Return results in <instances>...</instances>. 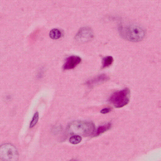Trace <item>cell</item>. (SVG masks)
<instances>
[{
	"label": "cell",
	"mask_w": 161,
	"mask_h": 161,
	"mask_svg": "<svg viewBox=\"0 0 161 161\" xmlns=\"http://www.w3.org/2000/svg\"><path fill=\"white\" fill-rule=\"evenodd\" d=\"M108 76L105 74H101L97 77L89 80L86 84L89 86L94 87L98 85L107 82L109 80Z\"/></svg>",
	"instance_id": "7"
},
{
	"label": "cell",
	"mask_w": 161,
	"mask_h": 161,
	"mask_svg": "<svg viewBox=\"0 0 161 161\" xmlns=\"http://www.w3.org/2000/svg\"><path fill=\"white\" fill-rule=\"evenodd\" d=\"M82 138L79 135H75L71 137L69 139L70 142L74 145L77 144L81 141Z\"/></svg>",
	"instance_id": "11"
},
{
	"label": "cell",
	"mask_w": 161,
	"mask_h": 161,
	"mask_svg": "<svg viewBox=\"0 0 161 161\" xmlns=\"http://www.w3.org/2000/svg\"><path fill=\"white\" fill-rule=\"evenodd\" d=\"M111 111V108H106L102 109L100 111V113L103 114H105L109 113Z\"/></svg>",
	"instance_id": "13"
},
{
	"label": "cell",
	"mask_w": 161,
	"mask_h": 161,
	"mask_svg": "<svg viewBox=\"0 0 161 161\" xmlns=\"http://www.w3.org/2000/svg\"><path fill=\"white\" fill-rule=\"evenodd\" d=\"M62 35V33L60 30L54 28L50 32L49 36L51 39L57 40L60 39Z\"/></svg>",
	"instance_id": "9"
},
{
	"label": "cell",
	"mask_w": 161,
	"mask_h": 161,
	"mask_svg": "<svg viewBox=\"0 0 161 161\" xmlns=\"http://www.w3.org/2000/svg\"><path fill=\"white\" fill-rule=\"evenodd\" d=\"M82 59L80 57L71 56L67 58L63 66V69L69 70L73 69L81 62Z\"/></svg>",
	"instance_id": "6"
},
{
	"label": "cell",
	"mask_w": 161,
	"mask_h": 161,
	"mask_svg": "<svg viewBox=\"0 0 161 161\" xmlns=\"http://www.w3.org/2000/svg\"><path fill=\"white\" fill-rule=\"evenodd\" d=\"M94 37L92 28L88 27H84L79 29L75 38L79 43H84L91 41Z\"/></svg>",
	"instance_id": "4"
},
{
	"label": "cell",
	"mask_w": 161,
	"mask_h": 161,
	"mask_svg": "<svg viewBox=\"0 0 161 161\" xmlns=\"http://www.w3.org/2000/svg\"><path fill=\"white\" fill-rule=\"evenodd\" d=\"M113 61V58L112 56H108L103 58L102 60V68H105L111 66Z\"/></svg>",
	"instance_id": "10"
},
{
	"label": "cell",
	"mask_w": 161,
	"mask_h": 161,
	"mask_svg": "<svg viewBox=\"0 0 161 161\" xmlns=\"http://www.w3.org/2000/svg\"><path fill=\"white\" fill-rule=\"evenodd\" d=\"M130 96V90L129 88H126L114 93L110 97L109 101L115 107L120 108L129 103Z\"/></svg>",
	"instance_id": "2"
},
{
	"label": "cell",
	"mask_w": 161,
	"mask_h": 161,
	"mask_svg": "<svg viewBox=\"0 0 161 161\" xmlns=\"http://www.w3.org/2000/svg\"><path fill=\"white\" fill-rule=\"evenodd\" d=\"M111 127L112 124L111 123H108L99 126L97 131L95 134L96 136H98L100 134L106 132L111 129Z\"/></svg>",
	"instance_id": "8"
},
{
	"label": "cell",
	"mask_w": 161,
	"mask_h": 161,
	"mask_svg": "<svg viewBox=\"0 0 161 161\" xmlns=\"http://www.w3.org/2000/svg\"><path fill=\"white\" fill-rule=\"evenodd\" d=\"M0 157L3 161H18L19 155L14 145L7 143L3 144L0 147Z\"/></svg>",
	"instance_id": "3"
},
{
	"label": "cell",
	"mask_w": 161,
	"mask_h": 161,
	"mask_svg": "<svg viewBox=\"0 0 161 161\" xmlns=\"http://www.w3.org/2000/svg\"><path fill=\"white\" fill-rule=\"evenodd\" d=\"M73 125L76 129L83 131L84 133H92L95 128L94 124L90 121H79L75 123Z\"/></svg>",
	"instance_id": "5"
},
{
	"label": "cell",
	"mask_w": 161,
	"mask_h": 161,
	"mask_svg": "<svg viewBox=\"0 0 161 161\" xmlns=\"http://www.w3.org/2000/svg\"><path fill=\"white\" fill-rule=\"evenodd\" d=\"M39 113L36 112L34 115L30 124V128H32L36 125L39 121Z\"/></svg>",
	"instance_id": "12"
},
{
	"label": "cell",
	"mask_w": 161,
	"mask_h": 161,
	"mask_svg": "<svg viewBox=\"0 0 161 161\" xmlns=\"http://www.w3.org/2000/svg\"><path fill=\"white\" fill-rule=\"evenodd\" d=\"M118 31L123 38L133 42L141 41L146 35L145 29L136 24L121 23Z\"/></svg>",
	"instance_id": "1"
}]
</instances>
